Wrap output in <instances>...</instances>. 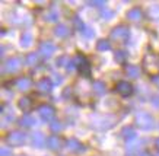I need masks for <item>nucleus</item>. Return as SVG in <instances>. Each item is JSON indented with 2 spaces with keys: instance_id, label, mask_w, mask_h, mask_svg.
Wrapping results in <instances>:
<instances>
[{
  "instance_id": "nucleus-3",
  "label": "nucleus",
  "mask_w": 159,
  "mask_h": 156,
  "mask_svg": "<svg viewBox=\"0 0 159 156\" xmlns=\"http://www.w3.org/2000/svg\"><path fill=\"white\" fill-rule=\"evenodd\" d=\"M6 141L10 146H22L26 141V134L24 131H20V130H13L6 136Z\"/></svg>"
},
{
  "instance_id": "nucleus-10",
  "label": "nucleus",
  "mask_w": 159,
  "mask_h": 156,
  "mask_svg": "<svg viewBox=\"0 0 159 156\" xmlns=\"http://www.w3.org/2000/svg\"><path fill=\"white\" fill-rule=\"evenodd\" d=\"M143 64H145V67L148 72H156L159 69V60L156 59V56L153 54H148L143 60Z\"/></svg>"
},
{
  "instance_id": "nucleus-13",
  "label": "nucleus",
  "mask_w": 159,
  "mask_h": 156,
  "mask_svg": "<svg viewBox=\"0 0 159 156\" xmlns=\"http://www.w3.org/2000/svg\"><path fill=\"white\" fill-rule=\"evenodd\" d=\"M53 86H54V83L51 82V79L50 78L41 79V80L38 82V85H37V88H38L39 92H44V93H48L50 91L53 89Z\"/></svg>"
},
{
  "instance_id": "nucleus-26",
  "label": "nucleus",
  "mask_w": 159,
  "mask_h": 156,
  "mask_svg": "<svg viewBox=\"0 0 159 156\" xmlns=\"http://www.w3.org/2000/svg\"><path fill=\"white\" fill-rule=\"evenodd\" d=\"M97 50L98 51H110L111 50V42L108 39H99L97 42Z\"/></svg>"
},
{
  "instance_id": "nucleus-30",
  "label": "nucleus",
  "mask_w": 159,
  "mask_h": 156,
  "mask_svg": "<svg viewBox=\"0 0 159 156\" xmlns=\"http://www.w3.org/2000/svg\"><path fill=\"white\" fill-rule=\"evenodd\" d=\"M73 25L76 26V29H80V31L85 29V24H83L82 18H80L79 15H76L75 18H73Z\"/></svg>"
},
{
  "instance_id": "nucleus-6",
  "label": "nucleus",
  "mask_w": 159,
  "mask_h": 156,
  "mask_svg": "<svg viewBox=\"0 0 159 156\" xmlns=\"http://www.w3.org/2000/svg\"><path fill=\"white\" fill-rule=\"evenodd\" d=\"M76 61H79L77 63V70H79V74H82L83 78H89L91 76V63H89V60L83 56V54H79L76 57Z\"/></svg>"
},
{
  "instance_id": "nucleus-25",
  "label": "nucleus",
  "mask_w": 159,
  "mask_h": 156,
  "mask_svg": "<svg viewBox=\"0 0 159 156\" xmlns=\"http://www.w3.org/2000/svg\"><path fill=\"white\" fill-rule=\"evenodd\" d=\"M92 89H93V92L97 93V95H104V93H105V91H107L105 83L101 82V80L93 82V85H92Z\"/></svg>"
},
{
  "instance_id": "nucleus-31",
  "label": "nucleus",
  "mask_w": 159,
  "mask_h": 156,
  "mask_svg": "<svg viewBox=\"0 0 159 156\" xmlns=\"http://www.w3.org/2000/svg\"><path fill=\"white\" fill-rule=\"evenodd\" d=\"M114 12L112 10H110V9H102L101 10V18L102 19H105V20H110V19H112L114 18Z\"/></svg>"
},
{
  "instance_id": "nucleus-24",
  "label": "nucleus",
  "mask_w": 159,
  "mask_h": 156,
  "mask_svg": "<svg viewBox=\"0 0 159 156\" xmlns=\"http://www.w3.org/2000/svg\"><path fill=\"white\" fill-rule=\"evenodd\" d=\"M18 107H19L22 111H28V109H31V107H32V101H31V98H28V96L20 98L19 102H18Z\"/></svg>"
},
{
  "instance_id": "nucleus-34",
  "label": "nucleus",
  "mask_w": 159,
  "mask_h": 156,
  "mask_svg": "<svg viewBox=\"0 0 159 156\" xmlns=\"http://www.w3.org/2000/svg\"><path fill=\"white\" fill-rule=\"evenodd\" d=\"M89 6H93V7H104L107 5V2L104 0H92V2H88Z\"/></svg>"
},
{
  "instance_id": "nucleus-28",
  "label": "nucleus",
  "mask_w": 159,
  "mask_h": 156,
  "mask_svg": "<svg viewBox=\"0 0 159 156\" xmlns=\"http://www.w3.org/2000/svg\"><path fill=\"white\" fill-rule=\"evenodd\" d=\"M37 63H38V54L29 53L28 56H26V64H28V66H35Z\"/></svg>"
},
{
  "instance_id": "nucleus-19",
  "label": "nucleus",
  "mask_w": 159,
  "mask_h": 156,
  "mask_svg": "<svg viewBox=\"0 0 159 156\" xmlns=\"http://www.w3.org/2000/svg\"><path fill=\"white\" fill-rule=\"evenodd\" d=\"M125 74L130 79H137L140 76V69L134 64H127L125 66Z\"/></svg>"
},
{
  "instance_id": "nucleus-16",
  "label": "nucleus",
  "mask_w": 159,
  "mask_h": 156,
  "mask_svg": "<svg viewBox=\"0 0 159 156\" xmlns=\"http://www.w3.org/2000/svg\"><path fill=\"white\" fill-rule=\"evenodd\" d=\"M121 136H123V139H124L125 141H131L137 137V134H136V130L133 127H124V128L121 130Z\"/></svg>"
},
{
  "instance_id": "nucleus-9",
  "label": "nucleus",
  "mask_w": 159,
  "mask_h": 156,
  "mask_svg": "<svg viewBox=\"0 0 159 156\" xmlns=\"http://www.w3.org/2000/svg\"><path fill=\"white\" fill-rule=\"evenodd\" d=\"M116 91L120 93L121 96L127 98L133 93V86H131V83L125 82V80H120V82H117V85H116Z\"/></svg>"
},
{
  "instance_id": "nucleus-1",
  "label": "nucleus",
  "mask_w": 159,
  "mask_h": 156,
  "mask_svg": "<svg viewBox=\"0 0 159 156\" xmlns=\"http://www.w3.org/2000/svg\"><path fill=\"white\" fill-rule=\"evenodd\" d=\"M134 123L140 130H152L155 126L153 117L148 112H137L134 117Z\"/></svg>"
},
{
  "instance_id": "nucleus-21",
  "label": "nucleus",
  "mask_w": 159,
  "mask_h": 156,
  "mask_svg": "<svg viewBox=\"0 0 159 156\" xmlns=\"http://www.w3.org/2000/svg\"><path fill=\"white\" fill-rule=\"evenodd\" d=\"M19 124H20L22 127H26V128H28V127L35 126V124H37V120H35L32 115H29V114H25L24 117L19 120Z\"/></svg>"
},
{
  "instance_id": "nucleus-27",
  "label": "nucleus",
  "mask_w": 159,
  "mask_h": 156,
  "mask_svg": "<svg viewBox=\"0 0 159 156\" xmlns=\"http://www.w3.org/2000/svg\"><path fill=\"white\" fill-rule=\"evenodd\" d=\"M148 15H149V18H152V19L158 20L159 19V5L150 6L149 10H148Z\"/></svg>"
},
{
  "instance_id": "nucleus-29",
  "label": "nucleus",
  "mask_w": 159,
  "mask_h": 156,
  "mask_svg": "<svg viewBox=\"0 0 159 156\" xmlns=\"http://www.w3.org/2000/svg\"><path fill=\"white\" fill-rule=\"evenodd\" d=\"M82 35H83V38H86V39H91L95 37V31H93V28L92 26H85V29L82 31Z\"/></svg>"
},
{
  "instance_id": "nucleus-20",
  "label": "nucleus",
  "mask_w": 159,
  "mask_h": 156,
  "mask_svg": "<svg viewBox=\"0 0 159 156\" xmlns=\"http://www.w3.org/2000/svg\"><path fill=\"white\" fill-rule=\"evenodd\" d=\"M69 34H70V29H69L66 25L60 24V25H57V26L54 28V35L58 37V38H66Z\"/></svg>"
},
{
  "instance_id": "nucleus-15",
  "label": "nucleus",
  "mask_w": 159,
  "mask_h": 156,
  "mask_svg": "<svg viewBox=\"0 0 159 156\" xmlns=\"http://www.w3.org/2000/svg\"><path fill=\"white\" fill-rule=\"evenodd\" d=\"M66 145H67L69 150H72V152H83L85 150L83 145L77 140V139H69V140L66 141Z\"/></svg>"
},
{
  "instance_id": "nucleus-12",
  "label": "nucleus",
  "mask_w": 159,
  "mask_h": 156,
  "mask_svg": "<svg viewBox=\"0 0 159 156\" xmlns=\"http://www.w3.org/2000/svg\"><path fill=\"white\" fill-rule=\"evenodd\" d=\"M125 16H127V19L131 20V22H139V20H142V18H143V12H142L139 7H131V9L127 10Z\"/></svg>"
},
{
  "instance_id": "nucleus-33",
  "label": "nucleus",
  "mask_w": 159,
  "mask_h": 156,
  "mask_svg": "<svg viewBox=\"0 0 159 156\" xmlns=\"http://www.w3.org/2000/svg\"><path fill=\"white\" fill-rule=\"evenodd\" d=\"M67 64H69L67 56H60L57 59V66H60V67H67Z\"/></svg>"
},
{
  "instance_id": "nucleus-11",
  "label": "nucleus",
  "mask_w": 159,
  "mask_h": 156,
  "mask_svg": "<svg viewBox=\"0 0 159 156\" xmlns=\"http://www.w3.org/2000/svg\"><path fill=\"white\" fill-rule=\"evenodd\" d=\"M44 143H47V140H45V137H44V134L41 131H35L31 134V145L34 147L39 149V147L44 146Z\"/></svg>"
},
{
  "instance_id": "nucleus-38",
  "label": "nucleus",
  "mask_w": 159,
  "mask_h": 156,
  "mask_svg": "<svg viewBox=\"0 0 159 156\" xmlns=\"http://www.w3.org/2000/svg\"><path fill=\"white\" fill-rule=\"evenodd\" d=\"M136 156H150V153L149 152H145V150H142V152H139Z\"/></svg>"
},
{
  "instance_id": "nucleus-40",
  "label": "nucleus",
  "mask_w": 159,
  "mask_h": 156,
  "mask_svg": "<svg viewBox=\"0 0 159 156\" xmlns=\"http://www.w3.org/2000/svg\"><path fill=\"white\" fill-rule=\"evenodd\" d=\"M155 146L158 147V150H159V137H158V139H156V140H155Z\"/></svg>"
},
{
  "instance_id": "nucleus-18",
  "label": "nucleus",
  "mask_w": 159,
  "mask_h": 156,
  "mask_svg": "<svg viewBox=\"0 0 159 156\" xmlns=\"http://www.w3.org/2000/svg\"><path fill=\"white\" fill-rule=\"evenodd\" d=\"M31 86H32V82H31L29 78H20L16 80V88L19 89V91H22V92L28 91Z\"/></svg>"
},
{
  "instance_id": "nucleus-17",
  "label": "nucleus",
  "mask_w": 159,
  "mask_h": 156,
  "mask_svg": "<svg viewBox=\"0 0 159 156\" xmlns=\"http://www.w3.org/2000/svg\"><path fill=\"white\" fill-rule=\"evenodd\" d=\"M47 146L51 150H58L61 147V139L58 136H51L47 139Z\"/></svg>"
},
{
  "instance_id": "nucleus-36",
  "label": "nucleus",
  "mask_w": 159,
  "mask_h": 156,
  "mask_svg": "<svg viewBox=\"0 0 159 156\" xmlns=\"http://www.w3.org/2000/svg\"><path fill=\"white\" fill-rule=\"evenodd\" d=\"M61 80H63V79L58 76V73L54 74V83H56V86H57V85H60V83H61Z\"/></svg>"
},
{
  "instance_id": "nucleus-23",
  "label": "nucleus",
  "mask_w": 159,
  "mask_h": 156,
  "mask_svg": "<svg viewBox=\"0 0 159 156\" xmlns=\"http://www.w3.org/2000/svg\"><path fill=\"white\" fill-rule=\"evenodd\" d=\"M114 60L118 64H124L127 61V53H125L124 50H116L114 51Z\"/></svg>"
},
{
  "instance_id": "nucleus-8",
  "label": "nucleus",
  "mask_w": 159,
  "mask_h": 156,
  "mask_svg": "<svg viewBox=\"0 0 159 156\" xmlns=\"http://www.w3.org/2000/svg\"><path fill=\"white\" fill-rule=\"evenodd\" d=\"M56 45L53 44V42H50V41H44V42H41L39 44V54L43 56L44 59H50L51 56H53L54 53H56Z\"/></svg>"
},
{
  "instance_id": "nucleus-41",
  "label": "nucleus",
  "mask_w": 159,
  "mask_h": 156,
  "mask_svg": "<svg viewBox=\"0 0 159 156\" xmlns=\"http://www.w3.org/2000/svg\"><path fill=\"white\" fill-rule=\"evenodd\" d=\"M153 156H159V150H158V152H156V153H155V155H153Z\"/></svg>"
},
{
  "instance_id": "nucleus-4",
  "label": "nucleus",
  "mask_w": 159,
  "mask_h": 156,
  "mask_svg": "<svg viewBox=\"0 0 159 156\" xmlns=\"http://www.w3.org/2000/svg\"><path fill=\"white\" fill-rule=\"evenodd\" d=\"M20 67H22V60L20 57H10L3 63V69L2 72L3 73H16L19 72Z\"/></svg>"
},
{
  "instance_id": "nucleus-22",
  "label": "nucleus",
  "mask_w": 159,
  "mask_h": 156,
  "mask_svg": "<svg viewBox=\"0 0 159 156\" xmlns=\"http://www.w3.org/2000/svg\"><path fill=\"white\" fill-rule=\"evenodd\" d=\"M57 19H58V12L56 10V7H51L47 13H44V20L45 22H56Z\"/></svg>"
},
{
  "instance_id": "nucleus-5",
  "label": "nucleus",
  "mask_w": 159,
  "mask_h": 156,
  "mask_svg": "<svg viewBox=\"0 0 159 156\" xmlns=\"http://www.w3.org/2000/svg\"><path fill=\"white\" fill-rule=\"evenodd\" d=\"M129 37H130V29H129L125 25H118V26H116L110 34V38L114 39V41H125Z\"/></svg>"
},
{
  "instance_id": "nucleus-7",
  "label": "nucleus",
  "mask_w": 159,
  "mask_h": 156,
  "mask_svg": "<svg viewBox=\"0 0 159 156\" xmlns=\"http://www.w3.org/2000/svg\"><path fill=\"white\" fill-rule=\"evenodd\" d=\"M38 114L44 121H54V115H56V109L53 105L50 104H43L38 107Z\"/></svg>"
},
{
  "instance_id": "nucleus-14",
  "label": "nucleus",
  "mask_w": 159,
  "mask_h": 156,
  "mask_svg": "<svg viewBox=\"0 0 159 156\" xmlns=\"http://www.w3.org/2000/svg\"><path fill=\"white\" fill-rule=\"evenodd\" d=\"M32 41H34V35L28 32V31H25L24 34L20 35V39H19V45L22 48H28L32 45Z\"/></svg>"
},
{
  "instance_id": "nucleus-32",
  "label": "nucleus",
  "mask_w": 159,
  "mask_h": 156,
  "mask_svg": "<svg viewBox=\"0 0 159 156\" xmlns=\"http://www.w3.org/2000/svg\"><path fill=\"white\" fill-rule=\"evenodd\" d=\"M50 128H51V131L58 133L61 130V123L57 121V120H54V121H51V124H50Z\"/></svg>"
},
{
  "instance_id": "nucleus-39",
  "label": "nucleus",
  "mask_w": 159,
  "mask_h": 156,
  "mask_svg": "<svg viewBox=\"0 0 159 156\" xmlns=\"http://www.w3.org/2000/svg\"><path fill=\"white\" fill-rule=\"evenodd\" d=\"M153 105H155V107H159V96L153 98Z\"/></svg>"
},
{
  "instance_id": "nucleus-37",
  "label": "nucleus",
  "mask_w": 159,
  "mask_h": 156,
  "mask_svg": "<svg viewBox=\"0 0 159 156\" xmlns=\"http://www.w3.org/2000/svg\"><path fill=\"white\" fill-rule=\"evenodd\" d=\"M152 80H153V83H155V85H156V86H158V88H159V74H156V76H153V78H152Z\"/></svg>"
},
{
  "instance_id": "nucleus-35",
  "label": "nucleus",
  "mask_w": 159,
  "mask_h": 156,
  "mask_svg": "<svg viewBox=\"0 0 159 156\" xmlns=\"http://www.w3.org/2000/svg\"><path fill=\"white\" fill-rule=\"evenodd\" d=\"M0 156H12V150L9 147H2L0 149Z\"/></svg>"
},
{
  "instance_id": "nucleus-2",
  "label": "nucleus",
  "mask_w": 159,
  "mask_h": 156,
  "mask_svg": "<svg viewBox=\"0 0 159 156\" xmlns=\"http://www.w3.org/2000/svg\"><path fill=\"white\" fill-rule=\"evenodd\" d=\"M116 123V118L112 115H93L91 118V124L97 128H102V130H107L110 128L112 124Z\"/></svg>"
}]
</instances>
